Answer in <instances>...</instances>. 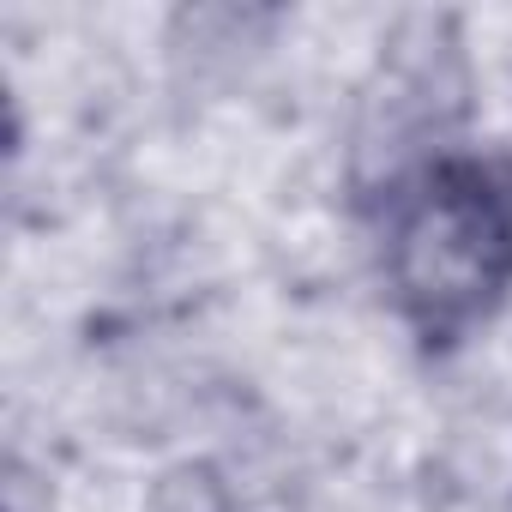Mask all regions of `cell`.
<instances>
[{
    "instance_id": "obj_1",
    "label": "cell",
    "mask_w": 512,
    "mask_h": 512,
    "mask_svg": "<svg viewBox=\"0 0 512 512\" xmlns=\"http://www.w3.org/2000/svg\"><path fill=\"white\" fill-rule=\"evenodd\" d=\"M374 272L422 356L476 344L512 308V157L452 139L398 157L374 205Z\"/></svg>"
}]
</instances>
